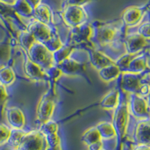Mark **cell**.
Instances as JSON below:
<instances>
[{
	"label": "cell",
	"instance_id": "5",
	"mask_svg": "<svg viewBox=\"0 0 150 150\" xmlns=\"http://www.w3.org/2000/svg\"><path fill=\"white\" fill-rule=\"evenodd\" d=\"M63 22L68 28H75L88 23L89 15L83 6H65L61 12Z\"/></svg>",
	"mask_w": 150,
	"mask_h": 150
},
{
	"label": "cell",
	"instance_id": "33",
	"mask_svg": "<svg viewBox=\"0 0 150 150\" xmlns=\"http://www.w3.org/2000/svg\"><path fill=\"white\" fill-rule=\"evenodd\" d=\"M132 150H150V146L149 145H137Z\"/></svg>",
	"mask_w": 150,
	"mask_h": 150
},
{
	"label": "cell",
	"instance_id": "26",
	"mask_svg": "<svg viewBox=\"0 0 150 150\" xmlns=\"http://www.w3.org/2000/svg\"><path fill=\"white\" fill-rule=\"evenodd\" d=\"M39 130H41L43 133L45 134V136H47V135L58 133L59 125L57 122L50 120L47 122L41 125Z\"/></svg>",
	"mask_w": 150,
	"mask_h": 150
},
{
	"label": "cell",
	"instance_id": "2",
	"mask_svg": "<svg viewBox=\"0 0 150 150\" xmlns=\"http://www.w3.org/2000/svg\"><path fill=\"white\" fill-rule=\"evenodd\" d=\"M50 75L49 88L40 99L36 109V121L41 125L52 120L57 102L56 83L62 76L61 71L57 66H55L47 71Z\"/></svg>",
	"mask_w": 150,
	"mask_h": 150
},
{
	"label": "cell",
	"instance_id": "17",
	"mask_svg": "<svg viewBox=\"0 0 150 150\" xmlns=\"http://www.w3.org/2000/svg\"><path fill=\"white\" fill-rule=\"evenodd\" d=\"M33 17L50 26H54L53 11L47 4L41 3L35 8L33 10Z\"/></svg>",
	"mask_w": 150,
	"mask_h": 150
},
{
	"label": "cell",
	"instance_id": "8",
	"mask_svg": "<svg viewBox=\"0 0 150 150\" xmlns=\"http://www.w3.org/2000/svg\"><path fill=\"white\" fill-rule=\"evenodd\" d=\"M81 49L84 50L87 53L88 60L91 65L96 70H101V68L115 63V60L110 58L109 56L100 50L92 46L91 44H86L80 46Z\"/></svg>",
	"mask_w": 150,
	"mask_h": 150
},
{
	"label": "cell",
	"instance_id": "32",
	"mask_svg": "<svg viewBox=\"0 0 150 150\" xmlns=\"http://www.w3.org/2000/svg\"><path fill=\"white\" fill-rule=\"evenodd\" d=\"M29 5H30L32 8L34 10L35 8H37L40 4L41 3V0H26Z\"/></svg>",
	"mask_w": 150,
	"mask_h": 150
},
{
	"label": "cell",
	"instance_id": "21",
	"mask_svg": "<svg viewBox=\"0 0 150 150\" xmlns=\"http://www.w3.org/2000/svg\"><path fill=\"white\" fill-rule=\"evenodd\" d=\"M11 56V45L8 38L0 41V67L9 65Z\"/></svg>",
	"mask_w": 150,
	"mask_h": 150
},
{
	"label": "cell",
	"instance_id": "1",
	"mask_svg": "<svg viewBox=\"0 0 150 150\" xmlns=\"http://www.w3.org/2000/svg\"><path fill=\"white\" fill-rule=\"evenodd\" d=\"M92 33L91 45L109 56L113 60L126 53L123 42L122 22H101L91 23Z\"/></svg>",
	"mask_w": 150,
	"mask_h": 150
},
{
	"label": "cell",
	"instance_id": "23",
	"mask_svg": "<svg viewBox=\"0 0 150 150\" xmlns=\"http://www.w3.org/2000/svg\"><path fill=\"white\" fill-rule=\"evenodd\" d=\"M81 140L88 146L92 145L93 143L101 141L102 138H101L98 130L96 126L87 129L83 134Z\"/></svg>",
	"mask_w": 150,
	"mask_h": 150
},
{
	"label": "cell",
	"instance_id": "9",
	"mask_svg": "<svg viewBox=\"0 0 150 150\" xmlns=\"http://www.w3.org/2000/svg\"><path fill=\"white\" fill-rule=\"evenodd\" d=\"M62 74L66 76H84L86 74V62H83L75 58L73 53L69 57L56 65Z\"/></svg>",
	"mask_w": 150,
	"mask_h": 150
},
{
	"label": "cell",
	"instance_id": "4",
	"mask_svg": "<svg viewBox=\"0 0 150 150\" xmlns=\"http://www.w3.org/2000/svg\"><path fill=\"white\" fill-rule=\"evenodd\" d=\"M49 147L46 136L41 130L26 131L18 147L20 150H47Z\"/></svg>",
	"mask_w": 150,
	"mask_h": 150
},
{
	"label": "cell",
	"instance_id": "7",
	"mask_svg": "<svg viewBox=\"0 0 150 150\" xmlns=\"http://www.w3.org/2000/svg\"><path fill=\"white\" fill-rule=\"evenodd\" d=\"M21 52L24 59V72L28 78L35 82H49L50 78L48 72L31 59L26 50L21 48Z\"/></svg>",
	"mask_w": 150,
	"mask_h": 150
},
{
	"label": "cell",
	"instance_id": "36",
	"mask_svg": "<svg viewBox=\"0 0 150 150\" xmlns=\"http://www.w3.org/2000/svg\"><path fill=\"white\" fill-rule=\"evenodd\" d=\"M13 150H20L19 149H13Z\"/></svg>",
	"mask_w": 150,
	"mask_h": 150
},
{
	"label": "cell",
	"instance_id": "24",
	"mask_svg": "<svg viewBox=\"0 0 150 150\" xmlns=\"http://www.w3.org/2000/svg\"><path fill=\"white\" fill-rule=\"evenodd\" d=\"M13 7L19 16L24 17H33V9L26 0H17L13 5Z\"/></svg>",
	"mask_w": 150,
	"mask_h": 150
},
{
	"label": "cell",
	"instance_id": "35",
	"mask_svg": "<svg viewBox=\"0 0 150 150\" xmlns=\"http://www.w3.org/2000/svg\"><path fill=\"white\" fill-rule=\"evenodd\" d=\"M47 150H62L61 145L59 144V145L55 146H49Z\"/></svg>",
	"mask_w": 150,
	"mask_h": 150
},
{
	"label": "cell",
	"instance_id": "22",
	"mask_svg": "<svg viewBox=\"0 0 150 150\" xmlns=\"http://www.w3.org/2000/svg\"><path fill=\"white\" fill-rule=\"evenodd\" d=\"M96 128L98 130L99 133L101 134L102 140H110L116 137V131L112 122H102L96 125Z\"/></svg>",
	"mask_w": 150,
	"mask_h": 150
},
{
	"label": "cell",
	"instance_id": "13",
	"mask_svg": "<svg viewBox=\"0 0 150 150\" xmlns=\"http://www.w3.org/2000/svg\"><path fill=\"white\" fill-rule=\"evenodd\" d=\"M134 141L137 145L150 146V120L146 119L139 122L135 127Z\"/></svg>",
	"mask_w": 150,
	"mask_h": 150
},
{
	"label": "cell",
	"instance_id": "18",
	"mask_svg": "<svg viewBox=\"0 0 150 150\" xmlns=\"http://www.w3.org/2000/svg\"><path fill=\"white\" fill-rule=\"evenodd\" d=\"M122 71L116 63L110 65L98 71L99 77L104 82H111L120 77Z\"/></svg>",
	"mask_w": 150,
	"mask_h": 150
},
{
	"label": "cell",
	"instance_id": "19",
	"mask_svg": "<svg viewBox=\"0 0 150 150\" xmlns=\"http://www.w3.org/2000/svg\"><path fill=\"white\" fill-rule=\"evenodd\" d=\"M78 47V46L71 45L70 43H65L62 47L57 50L56 51L53 52V56H54V59L56 65H58L64 59L69 57L74 53V51L76 50Z\"/></svg>",
	"mask_w": 150,
	"mask_h": 150
},
{
	"label": "cell",
	"instance_id": "11",
	"mask_svg": "<svg viewBox=\"0 0 150 150\" xmlns=\"http://www.w3.org/2000/svg\"><path fill=\"white\" fill-rule=\"evenodd\" d=\"M92 33V25L88 23L78 27L70 28L69 38L67 42L78 47L86 44H91L90 39Z\"/></svg>",
	"mask_w": 150,
	"mask_h": 150
},
{
	"label": "cell",
	"instance_id": "10",
	"mask_svg": "<svg viewBox=\"0 0 150 150\" xmlns=\"http://www.w3.org/2000/svg\"><path fill=\"white\" fill-rule=\"evenodd\" d=\"M128 106L129 112L135 117L141 120L149 119L150 112L148 103L140 95L129 94Z\"/></svg>",
	"mask_w": 150,
	"mask_h": 150
},
{
	"label": "cell",
	"instance_id": "31",
	"mask_svg": "<svg viewBox=\"0 0 150 150\" xmlns=\"http://www.w3.org/2000/svg\"><path fill=\"white\" fill-rule=\"evenodd\" d=\"M137 33L148 39L149 38H150V23H146L141 25L139 28Z\"/></svg>",
	"mask_w": 150,
	"mask_h": 150
},
{
	"label": "cell",
	"instance_id": "15",
	"mask_svg": "<svg viewBox=\"0 0 150 150\" xmlns=\"http://www.w3.org/2000/svg\"><path fill=\"white\" fill-rule=\"evenodd\" d=\"M120 95H121V89L120 86L112 89L102 98L99 102V106L105 110L112 112L119 104Z\"/></svg>",
	"mask_w": 150,
	"mask_h": 150
},
{
	"label": "cell",
	"instance_id": "3",
	"mask_svg": "<svg viewBox=\"0 0 150 150\" xmlns=\"http://www.w3.org/2000/svg\"><path fill=\"white\" fill-rule=\"evenodd\" d=\"M26 52L31 59L47 71L56 66L53 53L42 43L35 41Z\"/></svg>",
	"mask_w": 150,
	"mask_h": 150
},
{
	"label": "cell",
	"instance_id": "20",
	"mask_svg": "<svg viewBox=\"0 0 150 150\" xmlns=\"http://www.w3.org/2000/svg\"><path fill=\"white\" fill-rule=\"evenodd\" d=\"M16 80V74L10 65L0 67V83L5 86H9Z\"/></svg>",
	"mask_w": 150,
	"mask_h": 150
},
{
	"label": "cell",
	"instance_id": "12",
	"mask_svg": "<svg viewBox=\"0 0 150 150\" xmlns=\"http://www.w3.org/2000/svg\"><path fill=\"white\" fill-rule=\"evenodd\" d=\"M147 40L138 33H129L124 36L123 42L127 53H139L147 45Z\"/></svg>",
	"mask_w": 150,
	"mask_h": 150
},
{
	"label": "cell",
	"instance_id": "25",
	"mask_svg": "<svg viewBox=\"0 0 150 150\" xmlns=\"http://www.w3.org/2000/svg\"><path fill=\"white\" fill-rule=\"evenodd\" d=\"M17 40L20 43L21 47L26 51L33 45V43L36 41L34 36L32 35V33H29L27 29L19 32V33L17 34Z\"/></svg>",
	"mask_w": 150,
	"mask_h": 150
},
{
	"label": "cell",
	"instance_id": "30",
	"mask_svg": "<svg viewBox=\"0 0 150 150\" xmlns=\"http://www.w3.org/2000/svg\"><path fill=\"white\" fill-rule=\"evenodd\" d=\"M95 0H64L63 7L65 6H83L86 4H88L89 2H92Z\"/></svg>",
	"mask_w": 150,
	"mask_h": 150
},
{
	"label": "cell",
	"instance_id": "29",
	"mask_svg": "<svg viewBox=\"0 0 150 150\" xmlns=\"http://www.w3.org/2000/svg\"><path fill=\"white\" fill-rule=\"evenodd\" d=\"M11 128L8 125L0 123V144L7 143L10 137Z\"/></svg>",
	"mask_w": 150,
	"mask_h": 150
},
{
	"label": "cell",
	"instance_id": "16",
	"mask_svg": "<svg viewBox=\"0 0 150 150\" xmlns=\"http://www.w3.org/2000/svg\"><path fill=\"white\" fill-rule=\"evenodd\" d=\"M143 17V11L136 7L127 8L123 12L121 21L125 27H132L138 23Z\"/></svg>",
	"mask_w": 150,
	"mask_h": 150
},
{
	"label": "cell",
	"instance_id": "37",
	"mask_svg": "<svg viewBox=\"0 0 150 150\" xmlns=\"http://www.w3.org/2000/svg\"><path fill=\"white\" fill-rule=\"evenodd\" d=\"M101 150H105V149H101Z\"/></svg>",
	"mask_w": 150,
	"mask_h": 150
},
{
	"label": "cell",
	"instance_id": "27",
	"mask_svg": "<svg viewBox=\"0 0 150 150\" xmlns=\"http://www.w3.org/2000/svg\"><path fill=\"white\" fill-rule=\"evenodd\" d=\"M64 44H65V43L62 41V38H60L59 33H56V34L53 36V38H52L45 45H46L47 47L50 51H52L53 53V52L56 51L57 50H59L60 47H62L63 46Z\"/></svg>",
	"mask_w": 150,
	"mask_h": 150
},
{
	"label": "cell",
	"instance_id": "6",
	"mask_svg": "<svg viewBox=\"0 0 150 150\" xmlns=\"http://www.w3.org/2000/svg\"><path fill=\"white\" fill-rule=\"evenodd\" d=\"M26 29L32 33L36 41L44 45H46L53 36L58 33L54 26H50L35 18L32 19L26 24Z\"/></svg>",
	"mask_w": 150,
	"mask_h": 150
},
{
	"label": "cell",
	"instance_id": "14",
	"mask_svg": "<svg viewBox=\"0 0 150 150\" xmlns=\"http://www.w3.org/2000/svg\"><path fill=\"white\" fill-rule=\"evenodd\" d=\"M6 118L9 125L14 129H23L26 125V120L21 108L11 107L6 110Z\"/></svg>",
	"mask_w": 150,
	"mask_h": 150
},
{
	"label": "cell",
	"instance_id": "28",
	"mask_svg": "<svg viewBox=\"0 0 150 150\" xmlns=\"http://www.w3.org/2000/svg\"><path fill=\"white\" fill-rule=\"evenodd\" d=\"M8 99V93L6 86L0 83V120L2 117V114H3Z\"/></svg>",
	"mask_w": 150,
	"mask_h": 150
},
{
	"label": "cell",
	"instance_id": "34",
	"mask_svg": "<svg viewBox=\"0 0 150 150\" xmlns=\"http://www.w3.org/2000/svg\"><path fill=\"white\" fill-rule=\"evenodd\" d=\"M17 0H0V2H4L5 4H8V5H13L16 2Z\"/></svg>",
	"mask_w": 150,
	"mask_h": 150
}]
</instances>
